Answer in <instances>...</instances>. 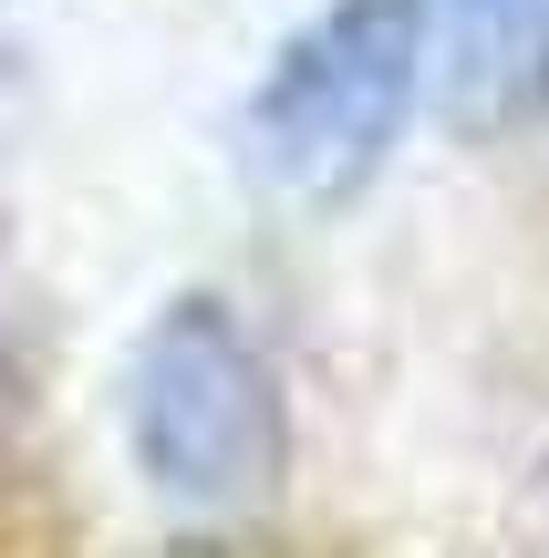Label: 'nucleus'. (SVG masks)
<instances>
[{
    "label": "nucleus",
    "mask_w": 549,
    "mask_h": 558,
    "mask_svg": "<svg viewBox=\"0 0 549 558\" xmlns=\"http://www.w3.org/2000/svg\"><path fill=\"white\" fill-rule=\"evenodd\" d=\"M435 62V0H332L249 94V166L281 197H353L405 145Z\"/></svg>",
    "instance_id": "1"
},
{
    "label": "nucleus",
    "mask_w": 549,
    "mask_h": 558,
    "mask_svg": "<svg viewBox=\"0 0 549 558\" xmlns=\"http://www.w3.org/2000/svg\"><path fill=\"white\" fill-rule=\"evenodd\" d=\"M124 435L156 497L177 507H260L281 486L290 424H281V373H270L260 331L228 300L187 290L145 320L135 341V383H124Z\"/></svg>",
    "instance_id": "2"
},
{
    "label": "nucleus",
    "mask_w": 549,
    "mask_h": 558,
    "mask_svg": "<svg viewBox=\"0 0 549 558\" xmlns=\"http://www.w3.org/2000/svg\"><path fill=\"white\" fill-rule=\"evenodd\" d=\"M549 52V0H456V94L488 114Z\"/></svg>",
    "instance_id": "3"
}]
</instances>
